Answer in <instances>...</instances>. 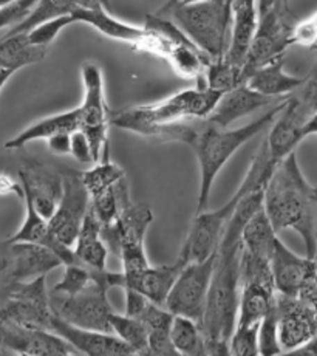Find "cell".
I'll list each match as a JSON object with an SVG mask.
<instances>
[{
	"label": "cell",
	"instance_id": "ba28073f",
	"mask_svg": "<svg viewBox=\"0 0 317 356\" xmlns=\"http://www.w3.org/2000/svg\"><path fill=\"white\" fill-rule=\"evenodd\" d=\"M82 84H84V99L79 108V121L82 132L90 140L93 149L95 163L108 161L110 159V141L108 127L110 108L107 107L104 95V78L99 65L93 63H86L81 67Z\"/></svg>",
	"mask_w": 317,
	"mask_h": 356
},
{
	"label": "cell",
	"instance_id": "d4e9b609",
	"mask_svg": "<svg viewBox=\"0 0 317 356\" xmlns=\"http://www.w3.org/2000/svg\"><path fill=\"white\" fill-rule=\"evenodd\" d=\"M184 266L186 265L178 257L172 265H150L129 286L143 293L154 304L166 307V300L169 298L172 286H174L177 277L180 276Z\"/></svg>",
	"mask_w": 317,
	"mask_h": 356
},
{
	"label": "cell",
	"instance_id": "4316f807",
	"mask_svg": "<svg viewBox=\"0 0 317 356\" xmlns=\"http://www.w3.org/2000/svg\"><path fill=\"white\" fill-rule=\"evenodd\" d=\"M275 304V290L260 284H246L240 289L236 325H257Z\"/></svg>",
	"mask_w": 317,
	"mask_h": 356
},
{
	"label": "cell",
	"instance_id": "e0dca14e",
	"mask_svg": "<svg viewBox=\"0 0 317 356\" xmlns=\"http://www.w3.org/2000/svg\"><path fill=\"white\" fill-rule=\"evenodd\" d=\"M317 266V257L299 256L280 241L274 243L271 254V271L275 293L299 296L303 285L311 277Z\"/></svg>",
	"mask_w": 317,
	"mask_h": 356
},
{
	"label": "cell",
	"instance_id": "60d3db41",
	"mask_svg": "<svg viewBox=\"0 0 317 356\" xmlns=\"http://www.w3.org/2000/svg\"><path fill=\"white\" fill-rule=\"evenodd\" d=\"M317 42V11L311 16L295 22L293 29V45L313 49Z\"/></svg>",
	"mask_w": 317,
	"mask_h": 356
},
{
	"label": "cell",
	"instance_id": "7402d4cb",
	"mask_svg": "<svg viewBox=\"0 0 317 356\" xmlns=\"http://www.w3.org/2000/svg\"><path fill=\"white\" fill-rule=\"evenodd\" d=\"M285 56H280L254 72L245 84L252 90L271 98H286L303 84V78L293 76L284 68Z\"/></svg>",
	"mask_w": 317,
	"mask_h": 356
},
{
	"label": "cell",
	"instance_id": "db71d44e",
	"mask_svg": "<svg viewBox=\"0 0 317 356\" xmlns=\"http://www.w3.org/2000/svg\"><path fill=\"white\" fill-rule=\"evenodd\" d=\"M170 2H178V3H188V2H197V0H170ZM218 2H225V0H218Z\"/></svg>",
	"mask_w": 317,
	"mask_h": 356
},
{
	"label": "cell",
	"instance_id": "5b68a950",
	"mask_svg": "<svg viewBox=\"0 0 317 356\" xmlns=\"http://www.w3.org/2000/svg\"><path fill=\"white\" fill-rule=\"evenodd\" d=\"M274 168L275 164L271 163L270 149H268V141L265 138L256 155L252 156L250 169H247L237 193L222 208L216 211L204 209L202 212H197V216L190 223L189 234L186 237L180 254H178V259L184 265H188L189 262H197V260H203L217 251L227 223L231 222V218L236 214L240 202L265 177H270Z\"/></svg>",
	"mask_w": 317,
	"mask_h": 356
},
{
	"label": "cell",
	"instance_id": "8992f818",
	"mask_svg": "<svg viewBox=\"0 0 317 356\" xmlns=\"http://www.w3.org/2000/svg\"><path fill=\"white\" fill-rule=\"evenodd\" d=\"M158 15L166 16L180 26L183 33L213 60L222 59L227 50L231 33V16L225 2L197 0V2L164 3Z\"/></svg>",
	"mask_w": 317,
	"mask_h": 356
},
{
	"label": "cell",
	"instance_id": "2e32d148",
	"mask_svg": "<svg viewBox=\"0 0 317 356\" xmlns=\"http://www.w3.org/2000/svg\"><path fill=\"white\" fill-rule=\"evenodd\" d=\"M0 348L20 355H79L73 346L47 328L22 327L0 321Z\"/></svg>",
	"mask_w": 317,
	"mask_h": 356
},
{
	"label": "cell",
	"instance_id": "30bf717a",
	"mask_svg": "<svg viewBox=\"0 0 317 356\" xmlns=\"http://www.w3.org/2000/svg\"><path fill=\"white\" fill-rule=\"evenodd\" d=\"M76 24L90 25L92 29L104 34L106 38L120 40V42L132 45L135 50L150 53L166 60L169 54V40L160 33L147 29V26H135L132 24L122 22L110 15L106 6H95V8H78L73 13Z\"/></svg>",
	"mask_w": 317,
	"mask_h": 356
},
{
	"label": "cell",
	"instance_id": "83f0119b",
	"mask_svg": "<svg viewBox=\"0 0 317 356\" xmlns=\"http://www.w3.org/2000/svg\"><path fill=\"white\" fill-rule=\"evenodd\" d=\"M149 333V355H177L170 339V327L174 313L166 307L150 302L140 318Z\"/></svg>",
	"mask_w": 317,
	"mask_h": 356
},
{
	"label": "cell",
	"instance_id": "cb8c5ba5",
	"mask_svg": "<svg viewBox=\"0 0 317 356\" xmlns=\"http://www.w3.org/2000/svg\"><path fill=\"white\" fill-rule=\"evenodd\" d=\"M102 225L92 212H87L79 231V236L73 245L74 254L79 259L82 265L88 266L90 270H106L110 250L101 234Z\"/></svg>",
	"mask_w": 317,
	"mask_h": 356
},
{
	"label": "cell",
	"instance_id": "c3c4849f",
	"mask_svg": "<svg viewBox=\"0 0 317 356\" xmlns=\"http://www.w3.org/2000/svg\"><path fill=\"white\" fill-rule=\"evenodd\" d=\"M311 135H317V112L305 122V126H303V129H302L303 140H305L307 136H311Z\"/></svg>",
	"mask_w": 317,
	"mask_h": 356
},
{
	"label": "cell",
	"instance_id": "681fc988",
	"mask_svg": "<svg viewBox=\"0 0 317 356\" xmlns=\"http://www.w3.org/2000/svg\"><path fill=\"white\" fill-rule=\"evenodd\" d=\"M298 353H308V355H316L317 356V334L314 338L309 339L305 346H302Z\"/></svg>",
	"mask_w": 317,
	"mask_h": 356
},
{
	"label": "cell",
	"instance_id": "f907efd6",
	"mask_svg": "<svg viewBox=\"0 0 317 356\" xmlns=\"http://www.w3.org/2000/svg\"><path fill=\"white\" fill-rule=\"evenodd\" d=\"M15 73H16V72L10 70V68H0V90H2L6 82L10 81V78H11Z\"/></svg>",
	"mask_w": 317,
	"mask_h": 356
},
{
	"label": "cell",
	"instance_id": "f546056e",
	"mask_svg": "<svg viewBox=\"0 0 317 356\" xmlns=\"http://www.w3.org/2000/svg\"><path fill=\"white\" fill-rule=\"evenodd\" d=\"M95 6H99V3L93 2V0H39L38 5L34 6V10L31 11V15L26 17L24 22L13 26V29L6 33V36L29 33L34 26L47 22V20L73 15L78 8H95Z\"/></svg>",
	"mask_w": 317,
	"mask_h": 356
},
{
	"label": "cell",
	"instance_id": "8fae6325",
	"mask_svg": "<svg viewBox=\"0 0 317 356\" xmlns=\"http://www.w3.org/2000/svg\"><path fill=\"white\" fill-rule=\"evenodd\" d=\"M216 259L217 251L212 252L209 257L189 262L184 266L166 300V308L169 312L203 324L213 268H216Z\"/></svg>",
	"mask_w": 317,
	"mask_h": 356
},
{
	"label": "cell",
	"instance_id": "4fadbf2b",
	"mask_svg": "<svg viewBox=\"0 0 317 356\" xmlns=\"http://www.w3.org/2000/svg\"><path fill=\"white\" fill-rule=\"evenodd\" d=\"M60 174L64 189L58 209L48 222L58 241L73 248L87 212L90 211L92 198L82 181L81 170L64 168L60 169Z\"/></svg>",
	"mask_w": 317,
	"mask_h": 356
},
{
	"label": "cell",
	"instance_id": "5bb4252c",
	"mask_svg": "<svg viewBox=\"0 0 317 356\" xmlns=\"http://www.w3.org/2000/svg\"><path fill=\"white\" fill-rule=\"evenodd\" d=\"M279 341L284 352H298L317 334V308L300 296L275 293Z\"/></svg>",
	"mask_w": 317,
	"mask_h": 356
},
{
	"label": "cell",
	"instance_id": "d6986e66",
	"mask_svg": "<svg viewBox=\"0 0 317 356\" xmlns=\"http://www.w3.org/2000/svg\"><path fill=\"white\" fill-rule=\"evenodd\" d=\"M284 98H271L261 95L247 84H238L222 93L217 106L208 116L209 122L218 127H229L234 121L242 120L243 116L254 113L259 108L277 104Z\"/></svg>",
	"mask_w": 317,
	"mask_h": 356
},
{
	"label": "cell",
	"instance_id": "9f6ffc18",
	"mask_svg": "<svg viewBox=\"0 0 317 356\" xmlns=\"http://www.w3.org/2000/svg\"><path fill=\"white\" fill-rule=\"evenodd\" d=\"M311 50H314V51H317V42H316V45H314V47H313V49H311Z\"/></svg>",
	"mask_w": 317,
	"mask_h": 356
},
{
	"label": "cell",
	"instance_id": "9a60e30c",
	"mask_svg": "<svg viewBox=\"0 0 317 356\" xmlns=\"http://www.w3.org/2000/svg\"><path fill=\"white\" fill-rule=\"evenodd\" d=\"M19 180L24 195L30 197L39 214L50 220L58 209L64 189L60 170L48 168L34 159H25L20 163Z\"/></svg>",
	"mask_w": 317,
	"mask_h": 356
},
{
	"label": "cell",
	"instance_id": "e575fe53",
	"mask_svg": "<svg viewBox=\"0 0 317 356\" xmlns=\"http://www.w3.org/2000/svg\"><path fill=\"white\" fill-rule=\"evenodd\" d=\"M64 276L59 282L53 286L51 293L65 294V296H73L88 289L93 280V270L82 264H67L64 265Z\"/></svg>",
	"mask_w": 317,
	"mask_h": 356
},
{
	"label": "cell",
	"instance_id": "484cf974",
	"mask_svg": "<svg viewBox=\"0 0 317 356\" xmlns=\"http://www.w3.org/2000/svg\"><path fill=\"white\" fill-rule=\"evenodd\" d=\"M47 53L48 47L34 45L26 33L5 36L0 40V68L17 72L20 68L44 60Z\"/></svg>",
	"mask_w": 317,
	"mask_h": 356
},
{
	"label": "cell",
	"instance_id": "f35d334b",
	"mask_svg": "<svg viewBox=\"0 0 317 356\" xmlns=\"http://www.w3.org/2000/svg\"><path fill=\"white\" fill-rule=\"evenodd\" d=\"M76 24L72 15L68 16H60V17H54L47 20V22H42L38 26H34L31 31H29V39L34 45H40V47H50L56 38L60 34L62 30H65L68 25Z\"/></svg>",
	"mask_w": 317,
	"mask_h": 356
},
{
	"label": "cell",
	"instance_id": "f1b7e54d",
	"mask_svg": "<svg viewBox=\"0 0 317 356\" xmlns=\"http://www.w3.org/2000/svg\"><path fill=\"white\" fill-rule=\"evenodd\" d=\"M275 241H277V231L274 229L270 217L265 212V208L261 207L246 222L242 231L243 250L250 252V254L271 260Z\"/></svg>",
	"mask_w": 317,
	"mask_h": 356
},
{
	"label": "cell",
	"instance_id": "1f68e13d",
	"mask_svg": "<svg viewBox=\"0 0 317 356\" xmlns=\"http://www.w3.org/2000/svg\"><path fill=\"white\" fill-rule=\"evenodd\" d=\"M132 202L129 193L127 180L124 178L118 184H115L112 189L106 191L96 197H92L90 209L98 218L102 227H108L116 222L121 211Z\"/></svg>",
	"mask_w": 317,
	"mask_h": 356
},
{
	"label": "cell",
	"instance_id": "52a82bcc",
	"mask_svg": "<svg viewBox=\"0 0 317 356\" xmlns=\"http://www.w3.org/2000/svg\"><path fill=\"white\" fill-rule=\"evenodd\" d=\"M152 222H154V212L149 204L130 202L121 211L115 223L102 227L101 229L102 238L106 241L108 250L121 260L126 286L132 284L144 270L150 266L144 241H146L147 229Z\"/></svg>",
	"mask_w": 317,
	"mask_h": 356
},
{
	"label": "cell",
	"instance_id": "b9f144b4",
	"mask_svg": "<svg viewBox=\"0 0 317 356\" xmlns=\"http://www.w3.org/2000/svg\"><path fill=\"white\" fill-rule=\"evenodd\" d=\"M73 159L82 164H90L95 163L93 149L90 145V140L87 138V135L82 130H76L72 134V152Z\"/></svg>",
	"mask_w": 317,
	"mask_h": 356
},
{
	"label": "cell",
	"instance_id": "816d5d0a",
	"mask_svg": "<svg viewBox=\"0 0 317 356\" xmlns=\"http://www.w3.org/2000/svg\"><path fill=\"white\" fill-rule=\"evenodd\" d=\"M93 2L99 3V5H102V6H106L107 10H112V5H110V0H93Z\"/></svg>",
	"mask_w": 317,
	"mask_h": 356
},
{
	"label": "cell",
	"instance_id": "ac0fdd59",
	"mask_svg": "<svg viewBox=\"0 0 317 356\" xmlns=\"http://www.w3.org/2000/svg\"><path fill=\"white\" fill-rule=\"evenodd\" d=\"M51 330L73 346L78 353L99 356V355H135L126 342L115 333L90 330L65 323L54 314L51 319Z\"/></svg>",
	"mask_w": 317,
	"mask_h": 356
},
{
	"label": "cell",
	"instance_id": "d6a6232c",
	"mask_svg": "<svg viewBox=\"0 0 317 356\" xmlns=\"http://www.w3.org/2000/svg\"><path fill=\"white\" fill-rule=\"evenodd\" d=\"M108 321L112 333L126 342L135 355H149V333L141 319L113 312Z\"/></svg>",
	"mask_w": 317,
	"mask_h": 356
},
{
	"label": "cell",
	"instance_id": "7c38bea8",
	"mask_svg": "<svg viewBox=\"0 0 317 356\" xmlns=\"http://www.w3.org/2000/svg\"><path fill=\"white\" fill-rule=\"evenodd\" d=\"M53 313L65 323L90 330L112 333L110 314L115 310L108 300V290L98 284H92L88 289L73 296L50 293Z\"/></svg>",
	"mask_w": 317,
	"mask_h": 356
},
{
	"label": "cell",
	"instance_id": "6da1fadb",
	"mask_svg": "<svg viewBox=\"0 0 317 356\" xmlns=\"http://www.w3.org/2000/svg\"><path fill=\"white\" fill-rule=\"evenodd\" d=\"M265 177L256 184L227 223L217 248L216 268L211 282L208 305L203 318L208 355H229V338L237 323L240 298V254H242V231L246 222L263 207Z\"/></svg>",
	"mask_w": 317,
	"mask_h": 356
},
{
	"label": "cell",
	"instance_id": "836d02e7",
	"mask_svg": "<svg viewBox=\"0 0 317 356\" xmlns=\"http://www.w3.org/2000/svg\"><path fill=\"white\" fill-rule=\"evenodd\" d=\"M81 177L92 198L112 189L115 184H118L126 178V174L118 164L108 160L95 163V166L88 170H81Z\"/></svg>",
	"mask_w": 317,
	"mask_h": 356
},
{
	"label": "cell",
	"instance_id": "9c48e42d",
	"mask_svg": "<svg viewBox=\"0 0 317 356\" xmlns=\"http://www.w3.org/2000/svg\"><path fill=\"white\" fill-rule=\"evenodd\" d=\"M47 276L13 282L0 300V321L22 327L51 330L54 316Z\"/></svg>",
	"mask_w": 317,
	"mask_h": 356
},
{
	"label": "cell",
	"instance_id": "6f0895ef",
	"mask_svg": "<svg viewBox=\"0 0 317 356\" xmlns=\"http://www.w3.org/2000/svg\"><path fill=\"white\" fill-rule=\"evenodd\" d=\"M316 195H317V186H316Z\"/></svg>",
	"mask_w": 317,
	"mask_h": 356
},
{
	"label": "cell",
	"instance_id": "bcb514c9",
	"mask_svg": "<svg viewBox=\"0 0 317 356\" xmlns=\"http://www.w3.org/2000/svg\"><path fill=\"white\" fill-rule=\"evenodd\" d=\"M50 152L56 155H70L72 152V134H58L45 140Z\"/></svg>",
	"mask_w": 317,
	"mask_h": 356
},
{
	"label": "cell",
	"instance_id": "ee69618b",
	"mask_svg": "<svg viewBox=\"0 0 317 356\" xmlns=\"http://www.w3.org/2000/svg\"><path fill=\"white\" fill-rule=\"evenodd\" d=\"M124 293H126V314L129 316H133L140 319L143 316V313L146 312V308L152 300H149L143 293H140L135 289H124Z\"/></svg>",
	"mask_w": 317,
	"mask_h": 356
},
{
	"label": "cell",
	"instance_id": "7a4b0ae2",
	"mask_svg": "<svg viewBox=\"0 0 317 356\" xmlns=\"http://www.w3.org/2000/svg\"><path fill=\"white\" fill-rule=\"evenodd\" d=\"M263 208L277 234L295 231L305 243L307 256H317L316 188L307 181L295 152L275 164L265 186Z\"/></svg>",
	"mask_w": 317,
	"mask_h": 356
},
{
	"label": "cell",
	"instance_id": "f5cc1de1",
	"mask_svg": "<svg viewBox=\"0 0 317 356\" xmlns=\"http://www.w3.org/2000/svg\"><path fill=\"white\" fill-rule=\"evenodd\" d=\"M232 3H234V0H225L226 10H227V13H229V16H231V20H232Z\"/></svg>",
	"mask_w": 317,
	"mask_h": 356
},
{
	"label": "cell",
	"instance_id": "f6af8a7d",
	"mask_svg": "<svg viewBox=\"0 0 317 356\" xmlns=\"http://www.w3.org/2000/svg\"><path fill=\"white\" fill-rule=\"evenodd\" d=\"M16 282L11 275V257L8 243L5 241H0V300H2L6 289Z\"/></svg>",
	"mask_w": 317,
	"mask_h": 356
},
{
	"label": "cell",
	"instance_id": "3957f363",
	"mask_svg": "<svg viewBox=\"0 0 317 356\" xmlns=\"http://www.w3.org/2000/svg\"><path fill=\"white\" fill-rule=\"evenodd\" d=\"M286 98L274 104L270 111L265 112L259 120L250 124L229 129L218 127L208 120H198L197 132L189 147L194 150L200 166V191L197 197V212H202L209 204L212 184L216 181L220 170L231 160L237 150L251 141L254 136L271 127L285 106Z\"/></svg>",
	"mask_w": 317,
	"mask_h": 356
},
{
	"label": "cell",
	"instance_id": "44dd1931",
	"mask_svg": "<svg viewBox=\"0 0 317 356\" xmlns=\"http://www.w3.org/2000/svg\"><path fill=\"white\" fill-rule=\"evenodd\" d=\"M305 122V116L298 111L289 97H286L284 108L271 124L270 134L266 136L273 164H279L289 154L295 152V147L303 141L302 129Z\"/></svg>",
	"mask_w": 317,
	"mask_h": 356
},
{
	"label": "cell",
	"instance_id": "603a6c76",
	"mask_svg": "<svg viewBox=\"0 0 317 356\" xmlns=\"http://www.w3.org/2000/svg\"><path fill=\"white\" fill-rule=\"evenodd\" d=\"M81 129L79 121V108L76 107L73 111H67L62 113H56L47 118L33 122L31 126L24 129L22 132L17 134L15 138L5 143V149L17 150L36 140H48L53 135L58 134H73Z\"/></svg>",
	"mask_w": 317,
	"mask_h": 356
},
{
	"label": "cell",
	"instance_id": "ffe728a7",
	"mask_svg": "<svg viewBox=\"0 0 317 356\" xmlns=\"http://www.w3.org/2000/svg\"><path fill=\"white\" fill-rule=\"evenodd\" d=\"M11 257V275L16 282L31 280L64 266L60 257L44 245L30 242H8Z\"/></svg>",
	"mask_w": 317,
	"mask_h": 356
},
{
	"label": "cell",
	"instance_id": "ab89813d",
	"mask_svg": "<svg viewBox=\"0 0 317 356\" xmlns=\"http://www.w3.org/2000/svg\"><path fill=\"white\" fill-rule=\"evenodd\" d=\"M39 0H13L0 8V30L16 26L31 15Z\"/></svg>",
	"mask_w": 317,
	"mask_h": 356
},
{
	"label": "cell",
	"instance_id": "8d00e7d4",
	"mask_svg": "<svg viewBox=\"0 0 317 356\" xmlns=\"http://www.w3.org/2000/svg\"><path fill=\"white\" fill-rule=\"evenodd\" d=\"M284 353L279 341V324H277V308L274 307L261 319L259 328V355L273 356Z\"/></svg>",
	"mask_w": 317,
	"mask_h": 356
},
{
	"label": "cell",
	"instance_id": "d590c367",
	"mask_svg": "<svg viewBox=\"0 0 317 356\" xmlns=\"http://www.w3.org/2000/svg\"><path fill=\"white\" fill-rule=\"evenodd\" d=\"M289 99L294 102V106L305 116L307 121L317 112V63L311 72L303 78V84L289 95Z\"/></svg>",
	"mask_w": 317,
	"mask_h": 356
},
{
	"label": "cell",
	"instance_id": "277c9868",
	"mask_svg": "<svg viewBox=\"0 0 317 356\" xmlns=\"http://www.w3.org/2000/svg\"><path fill=\"white\" fill-rule=\"evenodd\" d=\"M223 92L213 90L206 84L177 92L152 104L133 106L110 113V122L136 135L152 138L158 129L174 122L208 118Z\"/></svg>",
	"mask_w": 317,
	"mask_h": 356
},
{
	"label": "cell",
	"instance_id": "4dcf8cb0",
	"mask_svg": "<svg viewBox=\"0 0 317 356\" xmlns=\"http://www.w3.org/2000/svg\"><path fill=\"white\" fill-rule=\"evenodd\" d=\"M170 339L177 355H208L203 325L198 321L180 316V314H174V321H172L170 327Z\"/></svg>",
	"mask_w": 317,
	"mask_h": 356
},
{
	"label": "cell",
	"instance_id": "7bdbcfd3",
	"mask_svg": "<svg viewBox=\"0 0 317 356\" xmlns=\"http://www.w3.org/2000/svg\"><path fill=\"white\" fill-rule=\"evenodd\" d=\"M259 17H285L294 19L289 0H257Z\"/></svg>",
	"mask_w": 317,
	"mask_h": 356
},
{
	"label": "cell",
	"instance_id": "11a10c76",
	"mask_svg": "<svg viewBox=\"0 0 317 356\" xmlns=\"http://www.w3.org/2000/svg\"><path fill=\"white\" fill-rule=\"evenodd\" d=\"M13 0H0V8H2V6H5V5H8V3H11Z\"/></svg>",
	"mask_w": 317,
	"mask_h": 356
},
{
	"label": "cell",
	"instance_id": "7dc6e473",
	"mask_svg": "<svg viewBox=\"0 0 317 356\" xmlns=\"http://www.w3.org/2000/svg\"><path fill=\"white\" fill-rule=\"evenodd\" d=\"M299 296L303 300H307L308 304H311L314 308H317V266H316V270L311 275V277H309L307 280V284L303 285V289L300 290Z\"/></svg>",
	"mask_w": 317,
	"mask_h": 356
},
{
	"label": "cell",
	"instance_id": "74e56055",
	"mask_svg": "<svg viewBox=\"0 0 317 356\" xmlns=\"http://www.w3.org/2000/svg\"><path fill=\"white\" fill-rule=\"evenodd\" d=\"M259 328L260 324L234 327V332L229 338V355H259Z\"/></svg>",
	"mask_w": 317,
	"mask_h": 356
}]
</instances>
